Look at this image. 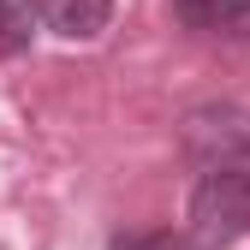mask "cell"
<instances>
[{"mask_svg": "<svg viewBox=\"0 0 250 250\" xmlns=\"http://www.w3.org/2000/svg\"><path fill=\"white\" fill-rule=\"evenodd\" d=\"M185 221H191V244L197 250H227V244H238L250 232V161L203 167Z\"/></svg>", "mask_w": 250, "mask_h": 250, "instance_id": "6da1fadb", "label": "cell"}, {"mask_svg": "<svg viewBox=\"0 0 250 250\" xmlns=\"http://www.w3.org/2000/svg\"><path fill=\"white\" fill-rule=\"evenodd\" d=\"M185 155L197 167L250 161V113L244 107H197L185 119Z\"/></svg>", "mask_w": 250, "mask_h": 250, "instance_id": "7a4b0ae2", "label": "cell"}, {"mask_svg": "<svg viewBox=\"0 0 250 250\" xmlns=\"http://www.w3.org/2000/svg\"><path fill=\"white\" fill-rule=\"evenodd\" d=\"M173 18L191 30V36L250 42V0H173Z\"/></svg>", "mask_w": 250, "mask_h": 250, "instance_id": "3957f363", "label": "cell"}, {"mask_svg": "<svg viewBox=\"0 0 250 250\" xmlns=\"http://www.w3.org/2000/svg\"><path fill=\"white\" fill-rule=\"evenodd\" d=\"M36 24L66 42H89L113 24V0H36Z\"/></svg>", "mask_w": 250, "mask_h": 250, "instance_id": "277c9868", "label": "cell"}, {"mask_svg": "<svg viewBox=\"0 0 250 250\" xmlns=\"http://www.w3.org/2000/svg\"><path fill=\"white\" fill-rule=\"evenodd\" d=\"M36 36V0H0V60H12Z\"/></svg>", "mask_w": 250, "mask_h": 250, "instance_id": "5b68a950", "label": "cell"}, {"mask_svg": "<svg viewBox=\"0 0 250 250\" xmlns=\"http://www.w3.org/2000/svg\"><path fill=\"white\" fill-rule=\"evenodd\" d=\"M113 250H197L191 238H179V232H161V227H149V232H119Z\"/></svg>", "mask_w": 250, "mask_h": 250, "instance_id": "8992f818", "label": "cell"}]
</instances>
